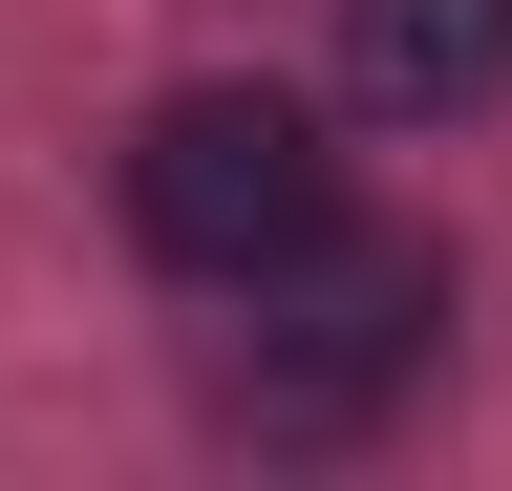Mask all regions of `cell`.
Instances as JSON below:
<instances>
[{
    "label": "cell",
    "mask_w": 512,
    "mask_h": 491,
    "mask_svg": "<svg viewBox=\"0 0 512 491\" xmlns=\"http://www.w3.org/2000/svg\"><path fill=\"white\" fill-rule=\"evenodd\" d=\"M128 235H150L171 278L256 299L299 235H342V150H320V107H278V86H171L150 129H128Z\"/></svg>",
    "instance_id": "cell-1"
},
{
    "label": "cell",
    "mask_w": 512,
    "mask_h": 491,
    "mask_svg": "<svg viewBox=\"0 0 512 491\" xmlns=\"http://www.w3.org/2000/svg\"><path fill=\"white\" fill-rule=\"evenodd\" d=\"M427 342H448V257H427V235H299V257L256 278L235 406H256V427H363Z\"/></svg>",
    "instance_id": "cell-2"
},
{
    "label": "cell",
    "mask_w": 512,
    "mask_h": 491,
    "mask_svg": "<svg viewBox=\"0 0 512 491\" xmlns=\"http://www.w3.org/2000/svg\"><path fill=\"white\" fill-rule=\"evenodd\" d=\"M342 86L384 129H470L512 86V0H342Z\"/></svg>",
    "instance_id": "cell-3"
}]
</instances>
